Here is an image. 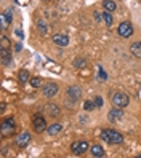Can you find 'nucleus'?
I'll return each mask as SVG.
<instances>
[{
    "label": "nucleus",
    "mask_w": 141,
    "mask_h": 158,
    "mask_svg": "<svg viewBox=\"0 0 141 158\" xmlns=\"http://www.w3.org/2000/svg\"><path fill=\"white\" fill-rule=\"evenodd\" d=\"M101 139L106 142H111V144H122L124 142V136L117 131H114V129H103Z\"/></svg>",
    "instance_id": "1"
},
{
    "label": "nucleus",
    "mask_w": 141,
    "mask_h": 158,
    "mask_svg": "<svg viewBox=\"0 0 141 158\" xmlns=\"http://www.w3.org/2000/svg\"><path fill=\"white\" fill-rule=\"evenodd\" d=\"M128 102H130V98L125 94V93H114V94H112V104H114L116 107L124 109V107L128 106Z\"/></svg>",
    "instance_id": "2"
},
{
    "label": "nucleus",
    "mask_w": 141,
    "mask_h": 158,
    "mask_svg": "<svg viewBox=\"0 0 141 158\" xmlns=\"http://www.w3.org/2000/svg\"><path fill=\"white\" fill-rule=\"evenodd\" d=\"M15 133V120L13 118H5L2 122V136H11Z\"/></svg>",
    "instance_id": "3"
},
{
    "label": "nucleus",
    "mask_w": 141,
    "mask_h": 158,
    "mask_svg": "<svg viewBox=\"0 0 141 158\" xmlns=\"http://www.w3.org/2000/svg\"><path fill=\"white\" fill-rule=\"evenodd\" d=\"M32 126H34V131L35 133H42L46 129V122L42 115H35L32 120Z\"/></svg>",
    "instance_id": "4"
},
{
    "label": "nucleus",
    "mask_w": 141,
    "mask_h": 158,
    "mask_svg": "<svg viewBox=\"0 0 141 158\" xmlns=\"http://www.w3.org/2000/svg\"><path fill=\"white\" fill-rule=\"evenodd\" d=\"M117 32H119L120 37H130L131 34H133V26H131L128 21H125V23H122V24L119 26Z\"/></svg>",
    "instance_id": "5"
},
{
    "label": "nucleus",
    "mask_w": 141,
    "mask_h": 158,
    "mask_svg": "<svg viewBox=\"0 0 141 158\" xmlns=\"http://www.w3.org/2000/svg\"><path fill=\"white\" fill-rule=\"evenodd\" d=\"M71 150H72L74 153L80 155V153H83V152H87V150H88V142H85V141L74 142V144L71 145Z\"/></svg>",
    "instance_id": "6"
},
{
    "label": "nucleus",
    "mask_w": 141,
    "mask_h": 158,
    "mask_svg": "<svg viewBox=\"0 0 141 158\" xmlns=\"http://www.w3.org/2000/svg\"><path fill=\"white\" fill-rule=\"evenodd\" d=\"M29 141H31V134H29V133H23V134H20V136L15 139L16 145H18V147H21V148L29 144Z\"/></svg>",
    "instance_id": "7"
},
{
    "label": "nucleus",
    "mask_w": 141,
    "mask_h": 158,
    "mask_svg": "<svg viewBox=\"0 0 141 158\" xmlns=\"http://www.w3.org/2000/svg\"><path fill=\"white\" fill-rule=\"evenodd\" d=\"M56 93H58V85L56 83H48V85L43 86V94L46 98H53Z\"/></svg>",
    "instance_id": "8"
},
{
    "label": "nucleus",
    "mask_w": 141,
    "mask_h": 158,
    "mask_svg": "<svg viewBox=\"0 0 141 158\" xmlns=\"http://www.w3.org/2000/svg\"><path fill=\"white\" fill-rule=\"evenodd\" d=\"M51 40L58 45V46H66L69 43V39H68V35H64V34H55L51 37Z\"/></svg>",
    "instance_id": "9"
},
{
    "label": "nucleus",
    "mask_w": 141,
    "mask_h": 158,
    "mask_svg": "<svg viewBox=\"0 0 141 158\" xmlns=\"http://www.w3.org/2000/svg\"><path fill=\"white\" fill-rule=\"evenodd\" d=\"M122 117H124V110H122L120 107H117V109H112L111 112H109V115H108L109 122H117V120H120Z\"/></svg>",
    "instance_id": "10"
},
{
    "label": "nucleus",
    "mask_w": 141,
    "mask_h": 158,
    "mask_svg": "<svg viewBox=\"0 0 141 158\" xmlns=\"http://www.w3.org/2000/svg\"><path fill=\"white\" fill-rule=\"evenodd\" d=\"M68 94H69L71 99L77 101V99H80V96H82V89H80L79 86H69V88H68Z\"/></svg>",
    "instance_id": "11"
},
{
    "label": "nucleus",
    "mask_w": 141,
    "mask_h": 158,
    "mask_svg": "<svg viewBox=\"0 0 141 158\" xmlns=\"http://www.w3.org/2000/svg\"><path fill=\"white\" fill-rule=\"evenodd\" d=\"M0 56H2V61H3L5 66L11 62V51L8 48H2V50H0Z\"/></svg>",
    "instance_id": "12"
},
{
    "label": "nucleus",
    "mask_w": 141,
    "mask_h": 158,
    "mask_svg": "<svg viewBox=\"0 0 141 158\" xmlns=\"http://www.w3.org/2000/svg\"><path fill=\"white\" fill-rule=\"evenodd\" d=\"M63 129V125L61 123H55V125H50V126H46V131H48L50 136H55V134H58L59 131Z\"/></svg>",
    "instance_id": "13"
},
{
    "label": "nucleus",
    "mask_w": 141,
    "mask_h": 158,
    "mask_svg": "<svg viewBox=\"0 0 141 158\" xmlns=\"http://www.w3.org/2000/svg\"><path fill=\"white\" fill-rule=\"evenodd\" d=\"M130 51H131V54H133V56L141 58V42H136V43L131 45V46H130Z\"/></svg>",
    "instance_id": "14"
},
{
    "label": "nucleus",
    "mask_w": 141,
    "mask_h": 158,
    "mask_svg": "<svg viewBox=\"0 0 141 158\" xmlns=\"http://www.w3.org/2000/svg\"><path fill=\"white\" fill-rule=\"evenodd\" d=\"M103 6H104V10H108V11H116V8H117V5H116V2H112V0H104L103 2Z\"/></svg>",
    "instance_id": "15"
},
{
    "label": "nucleus",
    "mask_w": 141,
    "mask_h": 158,
    "mask_svg": "<svg viewBox=\"0 0 141 158\" xmlns=\"http://www.w3.org/2000/svg\"><path fill=\"white\" fill-rule=\"evenodd\" d=\"M91 155L93 156H104V150H103V147L101 145H93L91 147Z\"/></svg>",
    "instance_id": "16"
},
{
    "label": "nucleus",
    "mask_w": 141,
    "mask_h": 158,
    "mask_svg": "<svg viewBox=\"0 0 141 158\" xmlns=\"http://www.w3.org/2000/svg\"><path fill=\"white\" fill-rule=\"evenodd\" d=\"M103 18H104V21H106V26H112V23H114V19H112V13L111 11H104V13H103Z\"/></svg>",
    "instance_id": "17"
},
{
    "label": "nucleus",
    "mask_w": 141,
    "mask_h": 158,
    "mask_svg": "<svg viewBox=\"0 0 141 158\" xmlns=\"http://www.w3.org/2000/svg\"><path fill=\"white\" fill-rule=\"evenodd\" d=\"M46 110H48V112H50V115H53V117L59 115V107H56L55 104H50L48 107H46Z\"/></svg>",
    "instance_id": "18"
},
{
    "label": "nucleus",
    "mask_w": 141,
    "mask_h": 158,
    "mask_svg": "<svg viewBox=\"0 0 141 158\" xmlns=\"http://www.w3.org/2000/svg\"><path fill=\"white\" fill-rule=\"evenodd\" d=\"M27 80H29V72H27V70H21L20 72V81L21 83H26Z\"/></svg>",
    "instance_id": "19"
},
{
    "label": "nucleus",
    "mask_w": 141,
    "mask_h": 158,
    "mask_svg": "<svg viewBox=\"0 0 141 158\" xmlns=\"http://www.w3.org/2000/svg\"><path fill=\"white\" fill-rule=\"evenodd\" d=\"M96 107V104H95V101H87L85 104H83V109L85 110H93Z\"/></svg>",
    "instance_id": "20"
},
{
    "label": "nucleus",
    "mask_w": 141,
    "mask_h": 158,
    "mask_svg": "<svg viewBox=\"0 0 141 158\" xmlns=\"http://www.w3.org/2000/svg\"><path fill=\"white\" fill-rule=\"evenodd\" d=\"M37 26H39L40 34H42V35H45V34H46V24H45L43 21H39V23H37Z\"/></svg>",
    "instance_id": "21"
},
{
    "label": "nucleus",
    "mask_w": 141,
    "mask_h": 158,
    "mask_svg": "<svg viewBox=\"0 0 141 158\" xmlns=\"http://www.w3.org/2000/svg\"><path fill=\"white\" fill-rule=\"evenodd\" d=\"M106 78H108V75H106V72H104V70H103V69L99 67V69H98V80H101V81H104Z\"/></svg>",
    "instance_id": "22"
},
{
    "label": "nucleus",
    "mask_w": 141,
    "mask_h": 158,
    "mask_svg": "<svg viewBox=\"0 0 141 158\" xmlns=\"http://www.w3.org/2000/svg\"><path fill=\"white\" fill-rule=\"evenodd\" d=\"M40 83H42V80H40L39 77H35V78L31 80V85H32L34 88H39V86H40Z\"/></svg>",
    "instance_id": "23"
},
{
    "label": "nucleus",
    "mask_w": 141,
    "mask_h": 158,
    "mask_svg": "<svg viewBox=\"0 0 141 158\" xmlns=\"http://www.w3.org/2000/svg\"><path fill=\"white\" fill-rule=\"evenodd\" d=\"M0 21H2V27H3V29H5V27L8 26V23H10V21L7 19V16H5V13H2V15H0Z\"/></svg>",
    "instance_id": "24"
},
{
    "label": "nucleus",
    "mask_w": 141,
    "mask_h": 158,
    "mask_svg": "<svg viewBox=\"0 0 141 158\" xmlns=\"http://www.w3.org/2000/svg\"><path fill=\"white\" fill-rule=\"evenodd\" d=\"M5 16H7V19L11 23V19H13V10H11V8H8V10L5 11Z\"/></svg>",
    "instance_id": "25"
},
{
    "label": "nucleus",
    "mask_w": 141,
    "mask_h": 158,
    "mask_svg": "<svg viewBox=\"0 0 141 158\" xmlns=\"http://www.w3.org/2000/svg\"><path fill=\"white\" fill-rule=\"evenodd\" d=\"M83 66H85V61H83V59L74 61V67H83Z\"/></svg>",
    "instance_id": "26"
},
{
    "label": "nucleus",
    "mask_w": 141,
    "mask_h": 158,
    "mask_svg": "<svg viewBox=\"0 0 141 158\" xmlns=\"http://www.w3.org/2000/svg\"><path fill=\"white\" fill-rule=\"evenodd\" d=\"M95 104H96V107H103V98L101 96L95 98Z\"/></svg>",
    "instance_id": "27"
},
{
    "label": "nucleus",
    "mask_w": 141,
    "mask_h": 158,
    "mask_svg": "<svg viewBox=\"0 0 141 158\" xmlns=\"http://www.w3.org/2000/svg\"><path fill=\"white\" fill-rule=\"evenodd\" d=\"M8 45H10V43H8V40L5 39V37H2V48H8Z\"/></svg>",
    "instance_id": "28"
},
{
    "label": "nucleus",
    "mask_w": 141,
    "mask_h": 158,
    "mask_svg": "<svg viewBox=\"0 0 141 158\" xmlns=\"http://www.w3.org/2000/svg\"><path fill=\"white\" fill-rule=\"evenodd\" d=\"M16 35L20 37V39H24V35H23V32H21L20 29H16Z\"/></svg>",
    "instance_id": "29"
},
{
    "label": "nucleus",
    "mask_w": 141,
    "mask_h": 158,
    "mask_svg": "<svg viewBox=\"0 0 141 158\" xmlns=\"http://www.w3.org/2000/svg\"><path fill=\"white\" fill-rule=\"evenodd\" d=\"M139 101H141V91H139Z\"/></svg>",
    "instance_id": "30"
},
{
    "label": "nucleus",
    "mask_w": 141,
    "mask_h": 158,
    "mask_svg": "<svg viewBox=\"0 0 141 158\" xmlns=\"http://www.w3.org/2000/svg\"><path fill=\"white\" fill-rule=\"evenodd\" d=\"M139 2H141V0H139Z\"/></svg>",
    "instance_id": "31"
}]
</instances>
